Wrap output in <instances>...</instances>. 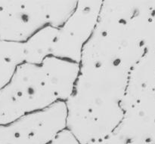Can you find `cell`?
Masks as SVG:
<instances>
[{"mask_svg":"<svg viewBox=\"0 0 155 144\" xmlns=\"http://www.w3.org/2000/svg\"><path fill=\"white\" fill-rule=\"evenodd\" d=\"M24 62V43L0 40V90L8 83L17 68Z\"/></svg>","mask_w":155,"mask_h":144,"instance_id":"9c48e42d","label":"cell"},{"mask_svg":"<svg viewBox=\"0 0 155 144\" xmlns=\"http://www.w3.org/2000/svg\"><path fill=\"white\" fill-rule=\"evenodd\" d=\"M102 0H81L60 27H54L49 57L80 64L83 48L93 33Z\"/></svg>","mask_w":155,"mask_h":144,"instance_id":"5b68a950","label":"cell"},{"mask_svg":"<svg viewBox=\"0 0 155 144\" xmlns=\"http://www.w3.org/2000/svg\"><path fill=\"white\" fill-rule=\"evenodd\" d=\"M155 89V50L145 55L129 72L124 110L140 94Z\"/></svg>","mask_w":155,"mask_h":144,"instance_id":"ba28073f","label":"cell"},{"mask_svg":"<svg viewBox=\"0 0 155 144\" xmlns=\"http://www.w3.org/2000/svg\"><path fill=\"white\" fill-rule=\"evenodd\" d=\"M124 119L115 132L155 144V89L139 95L124 108Z\"/></svg>","mask_w":155,"mask_h":144,"instance_id":"52a82bcc","label":"cell"},{"mask_svg":"<svg viewBox=\"0 0 155 144\" xmlns=\"http://www.w3.org/2000/svg\"><path fill=\"white\" fill-rule=\"evenodd\" d=\"M77 2L0 0V40L24 43L45 27H60Z\"/></svg>","mask_w":155,"mask_h":144,"instance_id":"277c9868","label":"cell"},{"mask_svg":"<svg viewBox=\"0 0 155 144\" xmlns=\"http://www.w3.org/2000/svg\"><path fill=\"white\" fill-rule=\"evenodd\" d=\"M129 71L114 65L80 66L72 93L65 102L66 129L81 144L101 140L115 131L123 107Z\"/></svg>","mask_w":155,"mask_h":144,"instance_id":"7a4b0ae2","label":"cell"},{"mask_svg":"<svg viewBox=\"0 0 155 144\" xmlns=\"http://www.w3.org/2000/svg\"><path fill=\"white\" fill-rule=\"evenodd\" d=\"M80 71V64L48 57L41 64L26 63L0 90V125L66 102Z\"/></svg>","mask_w":155,"mask_h":144,"instance_id":"3957f363","label":"cell"},{"mask_svg":"<svg viewBox=\"0 0 155 144\" xmlns=\"http://www.w3.org/2000/svg\"><path fill=\"white\" fill-rule=\"evenodd\" d=\"M65 102L0 125V144H49L66 129Z\"/></svg>","mask_w":155,"mask_h":144,"instance_id":"8992f818","label":"cell"},{"mask_svg":"<svg viewBox=\"0 0 155 144\" xmlns=\"http://www.w3.org/2000/svg\"><path fill=\"white\" fill-rule=\"evenodd\" d=\"M49 144H81L67 129L64 130Z\"/></svg>","mask_w":155,"mask_h":144,"instance_id":"8fae6325","label":"cell"},{"mask_svg":"<svg viewBox=\"0 0 155 144\" xmlns=\"http://www.w3.org/2000/svg\"><path fill=\"white\" fill-rule=\"evenodd\" d=\"M155 50V0H104L80 66L114 65L130 72Z\"/></svg>","mask_w":155,"mask_h":144,"instance_id":"6da1fadb","label":"cell"},{"mask_svg":"<svg viewBox=\"0 0 155 144\" xmlns=\"http://www.w3.org/2000/svg\"><path fill=\"white\" fill-rule=\"evenodd\" d=\"M91 144H150L136 139L124 137L115 131L101 140Z\"/></svg>","mask_w":155,"mask_h":144,"instance_id":"30bf717a","label":"cell"}]
</instances>
